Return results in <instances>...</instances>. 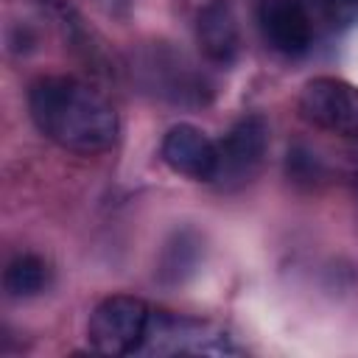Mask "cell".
Segmentation results:
<instances>
[{"instance_id": "cell-1", "label": "cell", "mask_w": 358, "mask_h": 358, "mask_svg": "<svg viewBox=\"0 0 358 358\" xmlns=\"http://www.w3.org/2000/svg\"><path fill=\"white\" fill-rule=\"evenodd\" d=\"M28 109L34 126L59 148L101 154L117 140V112L90 84L70 76H45L31 84Z\"/></svg>"}, {"instance_id": "cell-2", "label": "cell", "mask_w": 358, "mask_h": 358, "mask_svg": "<svg viewBox=\"0 0 358 358\" xmlns=\"http://www.w3.org/2000/svg\"><path fill=\"white\" fill-rule=\"evenodd\" d=\"M140 355H238L232 336L221 327L179 316L171 310H151Z\"/></svg>"}, {"instance_id": "cell-3", "label": "cell", "mask_w": 358, "mask_h": 358, "mask_svg": "<svg viewBox=\"0 0 358 358\" xmlns=\"http://www.w3.org/2000/svg\"><path fill=\"white\" fill-rule=\"evenodd\" d=\"M151 308L140 296L115 294L95 305L87 322V338L95 352L131 355L140 350L148 330Z\"/></svg>"}, {"instance_id": "cell-4", "label": "cell", "mask_w": 358, "mask_h": 358, "mask_svg": "<svg viewBox=\"0 0 358 358\" xmlns=\"http://www.w3.org/2000/svg\"><path fill=\"white\" fill-rule=\"evenodd\" d=\"M268 151V123L263 115L241 117L218 143V162L213 182L221 190H238L249 185L263 168Z\"/></svg>"}, {"instance_id": "cell-5", "label": "cell", "mask_w": 358, "mask_h": 358, "mask_svg": "<svg viewBox=\"0 0 358 358\" xmlns=\"http://www.w3.org/2000/svg\"><path fill=\"white\" fill-rule=\"evenodd\" d=\"M299 115L330 134L358 137V87L333 76H319L302 87Z\"/></svg>"}, {"instance_id": "cell-6", "label": "cell", "mask_w": 358, "mask_h": 358, "mask_svg": "<svg viewBox=\"0 0 358 358\" xmlns=\"http://www.w3.org/2000/svg\"><path fill=\"white\" fill-rule=\"evenodd\" d=\"M257 22L266 42L285 56H302L313 45V22L299 0H263Z\"/></svg>"}, {"instance_id": "cell-7", "label": "cell", "mask_w": 358, "mask_h": 358, "mask_svg": "<svg viewBox=\"0 0 358 358\" xmlns=\"http://www.w3.org/2000/svg\"><path fill=\"white\" fill-rule=\"evenodd\" d=\"M143 81L148 90H154L159 98H168L173 103H201L207 84L199 73H193L190 64H185L182 56L168 50H151L140 67Z\"/></svg>"}, {"instance_id": "cell-8", "label": "cell", "mask_w": 358, "mask_h": 358, "mask_svg": "<svg viewBox=\"0 0 358 358\" xmlns=\"http://www.w3.org/2000/svg\"><path fill=\"white\" fill-rule=\"evenodd\" d=\"M165 165L187 179L196 182H213L215 162H218V143H213L199 126L179 123L173 126L159 148Z\"/></svg>"}, {"instance_id": "cell-9", "label": "cell", "mask_w": 358, "mask_h": 358, "mask_svg": "<svg viewBox=\"0 0 358 358\" xmlns=\"http://www.w3.org/2000/svg\"><path fill=\"white\" fill-rule=\"evenodd\" d=\"M196 36L204 56L215 64H232L241 53V25L229 0H210L199 11Z\"/></svg>"}, {"instance_id": "cell-10", "label": "cell", "mask_w": 358, "mask_h": 358, "mask_svg": "<svg viewBox=\"0 0 358 358\" xmlns=\"http://www.w3.org/2000/svg\"><path fill=\"white\" fill-rule=\"evenodd\" d=\"M48 282H50V266L39 255H17L3 274V285L14 299H28L42 294Z\"/></svg>"}, {"instance_id": "cell-11", "label": "cell", "mask_w": 358, "mask_h": 358, "mask_svg": "<svg viewBox=\"0 0 358 358\" xmlns=\"http://www.w3.org/2000/svg\"><path fill=\"white\" fill-rule=\"evenodd\" d=\"M201 243H199V238L193 235V232H176L168 243H165V249H162V257H159V280L162 282H168V285H176V282H182L187 274H193L196 271V263H199V255H201V249H199Z\"/></svg>"}, {"instance_id": "cell-12", "label": "cell", "mask_w": 358, "mask_h": 358, "mask_svg": "<svg viewBox=\"0 0 358 358\" xmlns=\"http://www.w3.org/2000/svg\"><path fill=\"white\" fill-rule=\"evenodd\" d=\"M322 11L327 14V20L336 25H347L358 20V0H319Z\"/></svg>"}]
</instances>
